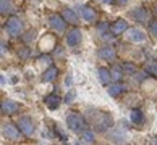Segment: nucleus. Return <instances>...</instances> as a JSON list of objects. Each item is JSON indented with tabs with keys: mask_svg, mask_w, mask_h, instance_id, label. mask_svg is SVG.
<instances>
[{
	"mask_svg": "<svg viewBox=\"0 0 157 145\" xmlns=\"http://www.w3.org/2000/svg\"><path fill=\"white\" fill-rule=\"evenodd\" d=\"M113 126V118L107 111H96V116H92V127L96 132H105Z\"/></svg>",
	"mask_w": 157,
	"mask_h": 145,
	"instance_id": "nucleus-1",
	"label": "nucleus"
},
{
	"mask_svg": "<svg viewBox=\"0 0 157 145\" xmlns=\"http://www.w3.org/2000/svg\"><path fill=\"white\" fill-rule=\"evenodd\" d=\"M67 126H68L70 131L76 132V134H81V132L86 129V119L78 111H68V114H67Z\"/></svg>",
	"mask_w": 157,
	"mask_h": 145,
	"instance_id": "nucleus-2",
	"label": "nucleus"
},
{
	"mask_svg": "<svg viewBox=\"0 0 157 145\" xmlns=\"http://www.w3.org/2000/svg\"><path fill=\"white\" fill-rule=\"evenodd\" d=\"M5 31H7V34L11 37L21 36L23 34V21L18 16H11V18H8L7 24H5Z\"/></svg>",
	"mask_w": 157,
	"mask_h": 145,
	"instance_id": "nucleus-3",
	"label": "nucleus"
},
{
	"mask_svg": "<svg viewBox=\"0 0 157 145\" xmlns=\"http://www.w3.org/2000/svg\"><path fill=\"white\" fill-rule=\"evenodd\" d=\"M16 124H18L20 131L23 132V136H26V137H31L36 132V124H34V121L29 116H21V118H18Z\"/></svg>",
	"mask_w": 157,
	"mask_h": 145,
	"instance_id": "nucleus-4",
	"label": "nucleus"
},
{
	"mask_svg": "<svg viewBox=\"0 0 157 145\" xmlns=\"http://www.w3.org/2000/svg\"><path fill=\"white\" fill-rule=\"evenodd\" d=\"M20 132H21V131H20L18 124L13 126V124L7 123V124H3V126H2V137H3V139H7V140H11V142L20 140V139H21Z\"/></svg>",
	"mask_w": 157,
	"mask_h": 145,
	"instance_id": "nucleus-5",
	"label": "nucleus"
},
{
	"mask_svg": "<svg viewBox=\"0 0 157 145\" xmlns=\"http://www.w3.org/2000/svg\"><path fill=\"white\" fill-rule=\"evenodd\" d=\"M125 39L128 40V42H133V44H141L144 42V40L147 39L146 32H143L141 29H136V27H128L126 32H125Z\"/></svg>",
	"mask_w": 157,
	"mask_h": 145,
	"instance_id": "nucleus-6",
	"label": "nucleus"
},
{
	"mask_svg": "<svg viewBox=\"0 0 157 145\" xmlns=\"http://www.w3.org/2000/svg\"><path fill=\"white\" fill-rule=\"evenodd\" d=\"M65 40H67L68 47H78V45L81 44V40H83V34H81V31L78 27H73L67 32Z\"/></svg>",
	"mask_w": 157,
	"mask_h": 145,
	"instance_id": "nucleus-7",
	"label": "nucleus"
},
{
	"mask_svg": "<svg viewBox=\"0 0 157 145\" xmlns=\"http://www.w3.org/2000/svg\"><path fill=\"white\" fill-rule=\"evenodd\" d=\"M49 24H50V27L54 29L55 32H63V31H65V27H67V21H65L63 16L54 13V15L49 16Z\"/></svg>",
	"mask_w": 157,
	"mask_h": 145,
	"instance_id": "nucleus-8",
	"label": "nucleus"
},
{
	"mask_svg": "<svg viewBox=\"0 0 157 145\" xmlns=\"http://www.w3.org/2000/svg\"><path fill=\"white\" fill-rule=\"evenodd\" d=\"M131 16L135 18V21L138 23H141V24H147V23H151V15H149V11L144 8V7H136V8H133L131 10Z\"/></svg>",
	"mask_w": 157,
	"mask_h": 145,
	"instance_id": "nucleus-9",
	"label": "nucleus"
},
{
	"mask_svg": "<svg viewBox=\"0 0 157 145\" xmlns=\"http://www.w3.org/2000/svg\"><path fill=\"white\" fill-rule=\"evenodd\" d=\"M78 10H79V16H81V18H83L86 23H96L97 13H96L94 8H91L89 5H81Z\"/></svg>",
	"mask_w": 157,
	"mask_h": 145,
	"instance_id": "nucleus-10",
	"label": "nucleus"
},
{
	"mask_svg": "<svg viewBox=\"0 0 157 145\" xmlns=\"http://www.w3.org/2000/svg\"><path fill=\"white\" fill-rule=\"evenodd\" d=\"M39 49L42 52H50V50L57 49V39H55V36H52V34H45V36L40 39V42H39Z\"/></svg>",
	"mask_w": 157,
	"mask_h": 145,
	"instance_id": "nucleus-11",
	"label": "nucleus"
},
{
	"mask_svg": "<svg viewBox=\"0 0 157 145\" xmlns=\"http://www.w3.org/2000/svg\"><path fill=\"white\" fill-rule=\"evenodd\" d=\"M18 108H20V105L15 100L5 98V100H2V105H0V111L3 114H13V113L18 111Z\"/></svg>",
	"mask_w": 157,
	"mask_h": 145,
	"instance_id": "nucleus-12",
	"label": "nucleus"
},
{
	"mask_svg": "<svg viewBox=\"0 0 157 145\" xmlns=\"http://www.w3.org/2000/svg\"><path fill=\"white\" fill-rule=\"evenodd\" d=\"M97 56L104 61H113L115 58H117V52L112 47H102V49L97 50Z\"/></svg>",
	"mask_w": 157,
	"mask_h": 145,
	"instance_id": "nucleus-13",
	"label": "nucleus"
},
{
	"mask_svg": "<svg viewBox=\"0 0 157 145\" xmlns=\"http://www.w3.org/2000/svg\"><path fill=\"white\" fill-rule=\"evenodd\" d=\"M128 29V21L126 20H117L115 23H112V26H110V32L113 34V36H120V34H125Z\"/></svg>",
	"mask_w": 157,
	"mask_h": 145,
	"instance_id": "nucleus-14",
	"label": "nucleus"
},
{
	"mask_svg": "<svg viewBox=\"0 0 157 145\" xmlns=\"http://www.w3.org/2000/svg\"><path fill=\"white\" fill-rule=\"evenodd\" d=\"M44 103H45V107H47L49 110H57L60 107V103H62V98H60V95L59 94H50V95H47L44 98Z\"/></svg>",
	"mask_w": 157,
	"mask_h": 145,
	"instance_id": "nucleus-15",
	"label": "nucleus"
},
{
	"mask_svg": "<svg viewBox=\"0 0 157 145\" xmlns=\"http://www.w3.org/2000/svg\"><path fill=\"white\" fill-rule=\"evenodd\" d=\"M130 121L135 126H143L144 121H146V116H144V113L139 108H133L130 111Z\"/></svg>",
	"mask_w": 157,
	"mask_h": 145,
	"instance_id": "nucleus-16",
	"label": "nucleus"
},
{
	"mask_svg": "<svg viewBox=\"0 0 157 145\" xmlns=\"http://www.w3.org/2000/svg\"><path fill=\"white\" fill-rule=\"evenodd\" d=\"M125 90H126V85H125V84H120V82L109 84V87H107L109 95H112V97H118V95L123 94Z\"/></svg>",
	"mask_w": 157,
	"mask_h": 145,
	"instance_id": "nucleus-17",
	"label": "nucleus"
},
{
	"mask_svg": "<svg viewBox=\"0 0 157 145\" xmlns=\"http://www.w3.org/2000/svg\"><path fill=\"white\" fill-rule=\"evenodd\" d=\"M57 76H59V69L55 66H49L42 73V82H52V81L57 79Z\"/></svg>",
	"mask_w": 157,
	"mask_h": 145,
	"instance_id": "nucleus-18",
	"label": "nucleus"
},
{
	"mask_svg": "<svg viewBox=\"0 0 157 145\" xmlns=\"http://www.w3.org/2000/svg\"><path fill=\"white\" fill-rule=\"evenodd\" d=\"M97 73H99V81H101L104 85H109L110 79H112V73H110V69L105 68V66H101L97 69Z\"/></svg>",
	"mask_w": 157,
	"mask_h": 145,
	"instance_id": "nucleus-19",
	"label": "nucleus"
},
{
	"mask_svg": "<svg viewBox=\"0 0 157 145\" xmlns=\"http://www.w3.org/2000/svg\"><path fill=\"white\" fill-rule=\"evenodd\" d=\"M62 16L65 18L67 23H71V24H78V23H79L78 15L75 13V10H71V8H65L62 11Z\"/></svg>",
	"mask_w": 157,
	"mask_h": 145,
	"instance_id": "nucleus-20",
	"label": "nucleus"
},
{
	"mask_svg": "<svg viewBox=\"0 0 157 145\" xmlns=\"http://www.w3.org/2000/svg\"><path fill=\"white\" fill-rule=\"evenodd\" d=\"M81 140L86 142V143H94V142H96V134H94V131L84 129L83 132H81Z\"/></svg>",
	"mask_w": 157,
	"mask_h": 145,
	"instance_id": "nucleus-21",
	"label": "nucleus"
},
{
	"mask_svg": "<svg viewBox=\"0 0 157 145\" xmlns=\"http://www.w3.org/2000/svg\"><path fill=\"white\" fill-rule=\"evenodd\" d=\"M144 71L151 76L157 78V61H146L144 63Z\"/></svg>",
	"mask_w": 157,
	"mask_h": 145,
	"instance_id": "nucleus-22",
	"label": "nucleus"
},
{
	"mask_svg": "<svg viewBox=\"0 0 157 145\" xmlns=\"http://www.w3.org/2000/svg\"><path fill=\"white\" fill-rule=\"evenodd\" d=\"M13 10H15V5L11 3L10 0H0V11H2V15L11 13Z\"/></svg>",
	"mask_w": 157,
	"mask_h": 145,
	"instance_id": "nucleus-23",
	"label": "nucleus"
},
{
	"mask_svg": "<svg viewBox=\"0 0 157 145\" xmlns=\"http://www.w3.org/2000/svg\"><path fill=\"white\" fill-rule=\"evenodd\" d=\"M110 73H112V79H115V81H118V79H121V76H123V68H121V65H115L112 69H110Z\"/></svg>",
	"mask_w": 157,
	"mask_h": 145,
	"instance_id": "nucleus-24",
	"label": "nucleus"
},
{
	"mask_svg": "<svg viewBox=\"0 0 157 145\" xmlns=\"http://www.w3.org/2000/svg\"><path fill=\"white\" fill-rule=\"evenodd\" d=\"M36 31H34V29H33V31H28L26 34H25V36H23V42H25V44H31V42H34V40H36Z\"/></svg>",
	"mask_w": 157,
	"mask_h": 145,
	"instance_id": "nucleus-25",
	"label": "nucleus"
},
{
	"mask_svg": "<svg viewBox=\"0 0 157 145\" xmlns=\"http://www.w3.org/2000/svg\"><path fill=\"white\" fill-rule=\"evenodd\" d=\"M121 68H123V73H125V74H128V76L135 74V71H136L135 65H131V63H123V65H121Z\"/></svg>",
	"mask_w": 157,
	"mask_h": 145,
	"instance_id": "nucleus-26",
	"label": "nucleus"
},
{
	"mask_svg": "<svg viewBox=\"0 0 157 145\" xmlns=\"http://www.w3.org/2000/svg\"><path fill=\"white\" fill-rule=\"evenodd\" d=\"M54 131H55V136H59V139H60L62 142H65V140H67V134L62 131L60 124H55V126H54Z\"/></svg>",
	"mask_w": 157,
	"mask_h": 145,
	"instance_id": "nucleus-27",
	"label": "nucleus"
},
{
	"mask_svg": "<svg viewBox=\"0 0 157 145\" xmlns=\"http://www.w3.org/2000/svg\"><path fill=\"white\" fill-rule=\"evenodd\" d=\"M149 34H151L154 39H157V20H154V21L149 23Z\"/></svg>",
	"mask_w": 157,
	"mask_h": 145,
	"instance_id": "nucleus-28",
	"label": "nucleus"
},
{
	"mask_svg": "<svg viewBox=\"0 0 157 145\" xmlns=\"http://www.w3.org/2000/svg\"><path fill=\"white\" fill-rule=\"evenodd\" d=\"M75 98H76V90L71 89V90H70L68 94H67V97H65V102H67V103H71V102H75Z\"/></svg>",
	"mask_w": 157,
	"mask_h": 145,
	"instance_id": "nucleus-29",
	"label": "nucleus"
},
{
	"mask_svg": "<svg viewBox=\"0 0 157 145\" xmlns=\"http://www.w3.org/2000/svg\"><path fill=\"white\" fill-rule=\"evenodd\" d=\"M37 61H39V65H42V63H44L45 66H50V63H52V58H50L49 55H44V56H40Z\"/></svg>",
	"mask_w": 157,
	"mask_h": 145,
	"instance_id": "nucleus-30",
	"label": "nucleus"
},
{
	"mask_svg": "<svg viewBox=\"0 0 157 145\" xmlns=\"http://www.w3.org/2000/svg\"><path fill=\"white\" fill-rule=\"evenodd\" d=\"M99 2H102V3H107V5H112L113 2H117V0H99Z\"/></svg>",
	"mask_w": 157,
	"mask_h": 145,
	"instance_id": "nucleus-31",
	"label": "nucleus"
},
{
	"mask_svg": "<svg viewBox=\"0 0 157 145\" xmlns=\"http://www.w3.org/2000/svg\"><path fill=\"white\" fill-rule=\"evenodd\" d=\"M128 2H130V0H117V3H118V5H126Z\"/></svg>",
	"mask_w": 157,
	"mask_h": 145,
	"instance_id": "nucleus-32",
	"label": "nucleus"
},
{
	"mask_svg": "<svg viewBox=\"0 0 157 145\" xmlns=\"http://www.w3.org/2000/svg\"><path fill=\"white\" fill-rule=\"evenodd\" d=\"M65 84H67V85L71 84V76H67V79H65Z\"/></svg>",
	"mask_w": 157,
	"mask_h": 145,
	"instance_id": "nucleus-33",
	"label": "nucleus"
},
{
	"mask_svg": "<svg viewBox=\"0 0 157 145\" xmlns=\"http://www.w3.org/2000/svg\"><path fill=\"white\" fill-rule=\"evenodd\" d=\"M5 52H7V45L2 42V53H5Z\"/></svg>",
	"mask_w": 157,
	"mask_h": 145,
	"instance_id": "nucleus-34",
	"label": "nucleus"
},
{
	"mask_svg": "<svg viewBox=\"0 0 157 145\" xmlns=\"http://www.w3.org/2000/svg\"><path fill=\"white\" fill-rule=\"evenodd\" d=\"M152 8H154V15H155V16H157V2H155V3H154V7H152Z\"/></svg>",
	"mask_w": 157,
	"mask_h": 145,
	"instance_id": "nucleus-35",
	"label": "nucleus"
}]
</instances>
